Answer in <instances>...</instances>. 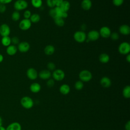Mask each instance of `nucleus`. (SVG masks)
I'll return each mask as SVG.
<instances>
[{"label":"nucleus","mask_w":130,"mask_h":130,"mask_svg":"<svg viewBox=\"0 0 130 130\" xmlns=\"http://www.w3.org/2000/svg\"><path fill=\"white\" fill-rule=\"evenodd\" d=\"M49 15L50 16V17H51L52 18H53V19L54 18H55L56 17H57L54 8H51V9L49 11Z\"/></svg>","instance_id":"c9c22d12"},{"label":"nucleus","mask_w":130,"mask_h":130,"mask_svg":"<svg viewBox=\"0 0 130 130\" xmlns=\"http://www.w3.org/2000/svg\"><path fill=\"white\" fill-rule=\"evenodd\" d=\"M54 9H55V11L57 17H61L63 11H62V10L60 8V7H54Z\"/></svg>","instance_id":"7c9ffc66"},{"label":"nucleus","mask_w":130,"mask_h":130,"mask_svg":"<svg viewBox=\"0 0 130 130\" xmlns=\"http://www.w3.org/2000/svg\"><path fill=\"white\" fill-rule=\"evenodd\" d=\"M68 16V12H63L62 14V15H61V18H62L63 19H64V18H66Z\"/></svg>","instance_id":"c03bdc74"},{"label":"nucleus","mask_w":130,"mask_h":130,"mask_svg":"<svg viewBox=\"0 0 130 130\" xmlns=\"http://www.w3.org/2000/svg\"><path fill=\"white\" fill-rule=\"evenodd\" d=\"M20 104L21 106L26 109L31 108L34 104L32 99L28 96H24L22 97L20 100Z\"/></svg>","instance_id":"f257e3e1"},{"label":"nucleus","mask_w":130,"mask_h":130,"mask_svg":"<svg viewBox=\"0 0 130 130\" xmlns=\"http://www.w3.org/2000/svg\"><path fill=\"white\" fill-rule=\"evenodd\" d=\"M99 59L101 63H107L110 60V56L108 54L104 53L100 55Z\"/></svg>","instance_id":"4be33fe9"},{"label":"nucleus","mask_w":130,"mask_h":130,"mask_svg":"<svg viewBox=\"0 0 130 130\" xmlns=\"http://www.w3.org/2000/svg\"><path fill=\"white\" fill-rule=\"evenodd\" d=\"M11 29L9 26L6 23H3L0 26V35L3 37L9 36Z\"/></svg>","instance_id":"6e6552de"},{"label":"nucleus","mask_w":130,"mask_h":130,"mask_svg":"<svg viewBox=\"0 0 130 130\" xmlns=\"http://www.w3.org/2000/svg\"><path fill=\"white\" fill-rule=\"evenodd\" d=\"M41 19V17L37 13H34L31 14L29 20L31 21V23H38Z\"/></svg>","instance_id":"a878e982"},{"label":"nucleus","mask_w":130,"mask_h":130,"mask_svg":"<svg viewBox=\"0 0 130 130\" xmlns=\"http://www.w3.org/2000/svg\"><path fill=\"white\" fill-rule=\"evenodd\" d=\"M125 130H130V121L128 120L125 125Z\"/></svg>","instance_id":"37998d69"},{"label":"nucleus","mask_w":130,"mask_h":130,"mask_svg":"<svg viewBox=\"0 0 130 130\" xmlns=\"http://www.w3.org/2000/svg\"><path fill=\"white\" fill-rule=\"evenodd\" d=\"M11 18L13 21H17L19 20L20 18V14L19 11H14L12 14Z\"/></svg>","instance_id":"c85d7f7f"},{"label":"nucleus","mask_w":130,"mask_h":130,"mask_svg":"<svg viewBox=\"0 0 130 130\" xmlns=\"http://www.w3.org/2000/svg\"><path fill=\"white\" fill-rule=\"evenodd\" d=\"M86 38V33L82 30L77 31L74 34V39L78 43H81L85 42Z\"/></svg>","instance_id":"20e7f679"},{"label":"nucleus","mask_w":130,"mask_h":130,"mask_svg":"<svg viewBox=\"0 0 130 130\" xmlns=\"http://www.w3.org/2000/svg\"><path fill=\"white\" fill-rule=\"evenodd\" d=\"M64 0H55V7H60Z\"/></svg>","instance_id":"79ce46f5"},{"label":"nucleus","mask_w":130,"mask_h":130,"mask_svg":"<svg viewBox=\"0 0 130 130\" xmlns=\"http://www.w3.org/2000/svg\"><path fill=\"white\" fill-rule=\"evenodd\" d=\"M59 90L61 94L67 95L69 93L70 91V87L68 84H63L60 86Z\"/></svg>","instance_id":"6ab92c4d"},{"label":"nucleus","mask_w":130,"mask_h":130,"mask_svg":"<svg viewBox=\"0 0 130 130\" xmlns=\"http://www.w3.org/2000/svg\"><path fill=\"white\" fill-rule=\"evenodd\" d=\"M119 31L123 35H128L130 33V27L127 24L121 25L119 27Z\"/></svg>","instance_id":"4468645a"},{"label":"nucleus","mask_w":130,"mask_h":130,"mask_svg":"<svg viewBox=\"0 0 130 130\" xmlns=\"http://www.w3.org/2000/svg\"><path fill=\"white\" fill-rule=\"evenodd\" d=\"M21 125L19 122H13L7 126L6 130H21Z\"/></svg>","instance_id":"dca6fc26"},{"label":"nucleus","mask_w":130,"mask_h":130,"mask_svg":"<svg viewBox=\"0 0 130 130\" xmlns=\"http://www.w3.org/2000/svg\"><path fill=\"white\" fill-rule=\"evenodd\" d=\"M101 85L105 88H108L111 85V80L108 77H103L100 80Z\"/></svg>","instance_id":"2eb2a0df"},{"label":"nucleus","mask_w":130,"mask_h":130,"mask_svg":"<svg viewBox=\"0 0 130 130\" xmlns=\"http://www.w3.org/2000/svg\"><path fill=\"white\" fill-rule=\"evenodd\" d=\"M124 0H112V3L113 5L116 7L120 6L123 4Z\"/></svg>","instance_id":"f704fd0d"},{"label":"nucleus","mask_w":130,"mask_h":130,"mask_svg":"<svg viewBox=\"0 0 130 130\" xmlns=\"http://www.w3.org/2000/svg\"><path fill=\"white\" fill-rule=\"evenodd\" d=\"M17 47L14 45H10L6 48V52L10 56L14 55L17 53Z\"/></svg>","instance_id":"f3484780"},{"label":"nucleus","mask_w":130,"mask_h":130,"mask_svg":"<svg viewBox=\"0 0 130 130\" xmlns=\"http://www.w3.org/2000/svg\"><path fill=\"white\" fill-rule=\"evenodd\" d=\"M52 76L54 80L60 81L64 78L65 73L61 69H56L53 71Z\"/></svg>","instance_id":"423d86ee"},{"label":"nucleus","mask_w":130,"mask_h":130,"mask_svg":"<svg viewBox=\"0 0 130 130\" xmlns=\"http://www.w3.org/2000/svg\"><path fill=\"white\" fill-rule=\"evenodd\" d=\"M81 6L82 8L85 11L89 10L92 7V2L91 0H83Z\"/></svg>","instance_id":"a211bd4d"},{"label":"nucleus","mask_w":130,"mask_h":130,"mask_svg":"<svg viewBox=\"0 0 130 130\" xmlns=\"http://www.w3.org/2000/svg\"><path fill=\"white\" fill-rule=\"evenodd\" d=\"M2 44L5 47H8L11 44V39L9 36L3 37L1 39Z\"/></svg>","instance_id":"b1692460"},{"label":"nucleus","mask_w":130,"mask_h":130,"mask_svg":"<svg viewBox=\"0 0 130 130\" xmlns=\"http://www.w3.org/2000/svg\"><path fill=\"white\" fill-rule=\"evenodd\" d=\"M38 76L43 80H47L51 77V73L48 70H43L38 74Z\"/></svg>","instance_id":"ddd939ff"},{"label":"nucleus","mask_w":130,"mask_h":130,"mask_svg":"<svg viewBox=\"0 0 130 130\" xmlns=\"http://www.w3.org/2000/svg\"><path fill=\"white\" fill-rule=\"evenodd\" d=\"M119 52L122 55H127L130 52V45L127 42L121 43L118 47Z\"/></svg>","instance_id":"39448f33"},{"label":"nucleus","mask_w":130,"mask_h":130,"mask_svg":"<svg viewBox=\"0 0 130 130\" xmlns=\"http://www.w3.org/2000/svg\"><path fill=\"white\" fill-rule=\"evenodd\" d=\"M110 37L111 38V39L113 40V41H116L117 40H118L119 38V36L118 35V34L116 32H114L111 34V35L110 36Z\"/></svg>","instance_id":"473e14b6"},{"label":"nucleus","mask_w":130,"mask_h":130,"mask_svg":"<svg viewBox=\"0 0 130 130\" xmlns=\"http://www.w3.org/2000/svg\"><path fill=\"white\" fill-rule=\"evenodd\" d=\"M55 84L54 80L53 79H49L47 81L46 84L48 87H52Z\"/></svg>","instance_id":"e433bc0d"},{"label":"nucleus","mask_w":130,"mask_h":130,"mask_svg":"<svg viewBox=\"0 0 130 130\" xmlns=\"http://www.w3.org/2000/svg\"><path fill=\"white\" fill-rule=\"evenodd\" d=\"M3 124V120L2 117L0 116V126H2Z\"/></svg>","instance_id":"de8ad7c7"},{"label":"nucleus","mask_w":130,"mask_h":130,"mask_svg":"<svg viewBox=\"0 0 130 130\" xmlns=\"http://www.w3.org/2000/svg\"><path fill=\"white\" fill-rule=\"evenodd\" d=\"M0 130H6V128H5L2 125L0 126Z\"/></svg>","instance_id":"09e8293b"},{"label":"nucleus","mask_w":130,"mask_h":130,"mask_svg":"<svg viewBox=\"0 0 130 130\" xmlns=\"http://www.w3.org/2000/svg\"><path fill=\"white\" fill-rule=\"evenodd\" d=\"M75 88L77 90H80L83 89L84 87V84L82 81L81 80H78L76 81L74 85Z\"/></svg>","instance_id":"c756f323"},{"label":"nucleus","mask_w":130,"mask_h":130,"mask_svg":"<svg viewBox=\"0 0 130 130\" xmlns=\"http://www.w3.org/2000/svg\"><path fill=\"white\" fill-rule=\"evenodd\" d=\"M31 15V13L29 10H25L23 13V17L25 19H29Z\"/></svg>","instance_id":"4c0bfd02"},{"label":"nucleus","mask_w":130,"mask_h":130,"mask_svg":"<svg viewBox=\"0 0 130 130\" xmlns=\"http://www.w3.org/2000/svg\"><path fill=\"white\" fill-rule=\"evenodd\" d=\"M54 21L55 22V24L59 27H62L64 25L65 22L64 20V19L60 17H57L55 18L54 19Z\"/></svg>","instance_id":"393cba45"},{"label":"nucleus","mask_w":130,"mask_h":130,"mask_svg":"<svg viewBox=\"0 0 130 130\" xmlns=\"http://www.w3.org/2000/svg\"><path fill=\"white\" fill-rule=\"evenodd\" d=\"M126 60L127 61V62H130V54H127V56H126Z\"/></svg>","instance_id":"a18cd8bd"},{"label":"nucleus","mask_w":130,"mask_h":130,"mask_svg":"<svg viewBox=\"0 0 130 130\" xmlns=\"http://www.w3.org/2000/svg\"><path fill=\"white\" fill-rule=\"evenodd\" d=\"M26 76L30 80H34L37 78L38 73L35 69L30 68L26 71Z\"/></svg>","instance_id":"f8f14e48"},{"label":"nucleus","mask_w":130,"mask_h":130,"mask_svg":"<svg viewBox=\"0 0 130 130\" xmlns=\"http://www.w3.org/2000/svg\"><path fill=\"white\" fill-rule=\"evenodd\" d=\"M7 9V7L6 6V5L4 4H0V13H4Z\"/></svg>","instance_id":"ea45409f"},{"label":"nucleus","mask_w":130,"mask_h":130,"mask_svg":"<svg viewBox=\"0 0 130 130\" xmlns=\"http://www.w3.org/2000/svg\"><path fill=\"white\" fill-rule=\"evenodd\" d=\"M30 90L33 93H38L39 92L41 89V86L40 84L37 82L32 83L29 87Z\"/></svg>","instance_id":"aec40b11"},{"label":"nucleus","mask_w":130,"mask_h":130,"mask_svg":"<svg viewBox=\"0 0 130 130\" xmlns=\"http://www.w3.org/2000/svg\"><path fill=\"white\" fill-rule=\"evenodd\" d=\"M12 1L13 0H0V4L6 5L11 3Z\"/></svg>","instance_id":"a19ab883"},{"label":"nucleus","mask_w":130,"mask_h":130,"mask_svg":"<svg viewBox=\"0 0 130 130\" xmlns=\"http://www.w3.org/2000/svg\"><path fill=\"white\" fill-rule=\"evenodd\" d=\"M30 49L29 44L25 41L20 42L18 44L17 49L22 53H25L27 52Z\"/></svg>","instance_id":"9b49d317"},{"label":"nucleus","mask_w":130,"mask_h":130,"mask_svg":"<svg viewBox=\"0 0 130 130\" xmlns=\"http://www.w3.org/2000/svg\"><path fill=\"white\" fill-rule=\"evenodd\" d=\"M70 6H71V5H70V2L67 0H65V1H63L62 3L60 5V7L61 9V10H62V11L68 12L70 8Z\"/></svg>","instance_id":"5701e85b"},{"label":"nucleus","mask_w":130,"mask_h":130,"mask_svg":"<svg viewBox=\"0 0 130 130\" xmlns=\"http://www.w3.org/2000/svg\"><path fill=\"white\" fill-rule=\"evenodd\" d=\"M99 32L100 34V36L104 38H108L110 37L111 34L110 28L106 26H104L102 27Z\"/></svg>","instance_id":"9d476101"},{"label":"nucleus","mask_w":130,"mask_h":130,"mask_svg":"<svg viewBox=\"0 0 130 130\" xmlns=\"http://www.w3.org/2000/svg\"><path fill=\"white\" fill-rule=\"evenodd\" d=\"M86 36L87 39H88L89 41H96L99 39L100 37L99 32L96 30H91L89 31Z\"/></svg>","instance_id":"1a4fd4ad"},{"label":"nucleus","mask_w":130,"mask_h":130,"mask_svg":"<svg viewBox=\"0 0 130 130\" xmlns=\"http://www.w3.org/2000/svg\"><path fill=\"white\" fill-rule=\"evenodd\" d=\"M31 23L29 19L24 18L19 22V27L22 30H26L30 28Z\"/></svg>","instance_id":"0eeeda50"},{"label":"nucleus","mask_w":130,"mask_h":130,"mask_svg":"<svg viewBox=\"0 0 130 130\" xmlns=\"http://www.w3.org/2000/svg\"><path fill=\"white\" fill-rule=\"evenodd\" d=\"M47 67L49 71H54L55 69V64L53 62H49L47 63Z\"/></svg>","instance_id":"72a5a7b5"},{"label":"nucleus","mask_w":130,"mask_h":130,"mask_svg":"<svg viewBox=\"0 0 130 130\" xmlns=\"http://www.w3.org/2000/svg\"><path fill=\"white\" fill-rule=\"evenodd\" d=\"M4 60V56L3 55L0 53V63L2 62Z\"/></svg>","instance_id":"49530a36"},{"label":"nucleus","mask_w":130,"mask_h":130,"mask_svg":"<svg viewBox=\"0 0 130 130\" xmlns=\"http://www.w3.org/2000/svg\"><path fill=\"white\" fill-rule=\"evenodd\" d=\"M27 7L28 3L25 0H17L14 3V8L17 11L25 10Z\"/></svg>","instance_id":"7ed1b4c3"},{"label":"nucleus","mask_w":130,"mask_h":130,"mask_svg":"<svg viewBox=\"0 0 130 130\" xmlns=\"http://www.w3.org/2000/svg\"><path fill=\"white\" fill-rule=\"evenodd\" d=\"M31 4L34 7L36 8H39L41 7L43 1L42 0H31Z\"/></svg>","instance_id":"cd10ccee"},{"label":"nucleus","mask_w":130,"mask_h":130,"mask_svg":"<svg viewBox=\"0 0 130 130\" xmlns=\"http://www.w3.org/2000/svg\"><path fill=\"white\" fill-rule=\"evenodd\" d=\"M47 5L50 8H53L55 7V0H46Z\"/></svg>","instance_id":"2f4dec72"},{"label":"nucleus","mask_w":130,"mask_h":130,"mask_svg":"<svg viewBox=\"0 0 130 130\" xmlns=\"http://www.w3.org/2000/svg\"><path fill=\"white\" fill-rule=\"evenodd\" d=\"M79 78L80 80L83 82H88L90 81L92 78L91 73L87 70H83L81 71L79 74Z\"/></svg>","instance_id":"f03ea898"},{"label":"nucleus","mask_w":130,"mask_h":130,"mask_svg":"<svg viewBox=\"0 0 130 130\" xmlns=\"http://www.w3.org/2000/svg\"><path fill=\"white\" fill-rule=\"evenodd\" d=\"M11 43H12L13 45H18L20 43L19 39L17 37H13V38H11Z\"/></svg>","instance_id":"58836bf2"},{"label":"nucleus","mask_w":130,"mask_h":130,"mask_svg":"<svg viewBox=\"0 0 130 130\" xmlns=\"http://www.w3.org/2000/svg\"><path fill=\"white\" fill-rule=\"evenodd\" d=\"M55 52V48L52 45H48L44 48V52L47 55H51Z\"/></svg>","instance_id":"412c9836"},{"label":"nucleus","mask_w":130,"mask_h":130,"mask_svg":"<svg viewBox=\"0 0 130 130\" xmlns=\"http://www.w3.org/2000/svg\"><path fill=\"white\" fill-rule=\"evenodd\" d=\"M122 94L123 96L126 99H129L130 98V86L126 85L124 87L122 90Z\"/></svg>","instance_id":"bb28decb"}]
</instances>
